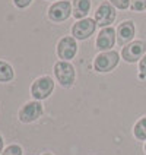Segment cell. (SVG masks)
Instances as JSON below:
<instances>
[{
  "mask_svg": "<svg viewBox=\"0 0 146 155\" xmlns=\"http://www.w3.org/2000/svg\"><path fill=\"white\" fill-rule=\"evenodd\" d=\"M54 76L61 88H72L76 82V70L70 61L60 60L54 64Z\"/></svg>",
  "mask_w": 146,
  "mask_h": 155,
  "instance_id": "6da1fadb",
  "label": "cell"
},
{
  "mask_svg": "<svg viewBox=\"0 0 146 155\" xmlns=\"http://www.w3.org/2000/svg\"><path fill=\"white\" fill-rule=\"evenodd\" d=\"M77 54V43L73 37H63L57 43V56L64 61L72 60Z\"/></svg>",
  "mask_w": 146,
  "mask_h": 155,
  "instance_id": "9c48e42d",
  "label": "cell"
},
{
  "mask_svg": "<svg viewBox=\"0 0 146 155\" xmlns=\"http://www.w3.org/2000/svg\"><path fill=\"white\" fill-rule=\"evenodd\" d=\"M115 18H117L115 8L112 6L110 2H104V3H101V5L96 8L94 19L98 26L107 28V26H111V24H114Z\"/></svg>",
  "mask_w": 146,
  "mask_h": 155,
  "instance_id": "8992f818",
  "label": "cell"
},
{
  "mask_svg": "<svg viewBox=\"0 0 146 155\" xmlns=\"http://www.w3.org/2000/svg\"><path fill=\"white\" fill-rule=\"evenodd\" d=\"M118 61H120V54L115 50L102 51L95 57L94 69L99 73H108L118 66Z\"/></svg>",
  "mask_w": 146,
  "mask_h": 155,
  "instance_id": "7a4b0ae2",
  "label": "cell"
},
{
  "mask_svg": "<svg viewBox=\"0 0 146 155\" xmlns=\"http://www.w3.org/2000/svg\"><path fill=\"white\" fill-rule=\"evenodd\" d=\"M143 149H145V152H146V142H145V147H143Z\"/></svg>",
  "mask_w": 146,
  "mask_h": 155,
  "instance_id": "7402d4cb",
  "label": "cell"
},
{
  "mask_svg": "<svg viewBox=\"0 0 146 155\" xmlns=\"http://www.w3.org/2000/svg\"><path fill=\"white\" fill-rule=\"evenodd\" d=\"M72 13H73V8H72V3L67 2V0L54 2L48 8V19L56 22V24H60L63 21L69 19Z\"/></svg>",
  "mask_w": 146,
  "mask_h": 155,
  "instance_id": "52a82bcc",
  "label": "cell"
},
{
  "mask_svg": "<svg viewBox=\"0 0 146 155\" xmlns=\"http://www.w3.org/2000/svg\"><path fill=\"white\" fill-rule=\"evenodd\" d=\"M44 113V107L41 101H29V103H25L22 105V108L18 113V119L21 123H34L37 121Z\"/></svg>",
  "mask_w": 146,
  "mask_h": 155,
  "instance_id": "5b68a950",
  "label": "cell"
},
{
  "mask_svg": "<svg viewBox=\"0 0 146 155\" xmlns=\"http://www.w3.org/2000/svg\"><path fill=\"white\" fill-rule=\"evenodd\" d=\"M13 78H15V70L12 68V64L8 61L0 60V84L10 82Z\"/></svg>",
  "mask_w": 146,
  "mask_h": 155,
  "instance_id": "4fadbf2b",
  "label": "cell"
},
{
  "mask_svg": "<svg viewBox=\"0 0 146 155\" xmlns=\"http://www.w3.org/2000/svg\"><path fill=\"white\" fill-rule=\"evenodd\" d=\"M3 148H5V142H3V136L0 135V155L3 154V151H5Z\"/></svg>",
  "mask_w": 146,
  "mask_h": 155,
  "instance_id": "ffe728a7",
  "label": "cell"
},
{
  "mask_svg": "<svg viewBox=\"0 0 146 155\" xmlns=\"http://www.w3.org/2000/svg\"><path fill=\"white\" fill-rule=\"evenodd\" d=\"M72 8H73V16L75 19H85L91 10V0H73L72 3Z\"/></svg>",
  "mask_w": 146,
  "mask_h": 155,
  "instance_id": "7c38bea8",
  "label": "cell"
},
{
  "mask_svg": "<svg viewBox=\"0 0 146 155\" xmlns=\"http://www.w3.org/2000/svg\"><path fill=\"white\" fill-rule=\"evenodd\" d=\"M130 9L133 12H143L146 10V0H130Z\"/></svg>",
  "mask_w": 146,
  "mask_h": 155,
  "instance_id": "9a60e30c",
  "label": "cell"
},
{
  "mask_svg": "<svg viewBox=\"0 0 146 155\" xmlns=\"http://www.w3.org/2000/svg\"><path fill=\"white\" fill-rule=\"evenodd\" d=\"M96 26L98 25H96L95 19H91V18L80 19L72 26V37L76 40H88L95 32Z\"/></svg>",
  "mask_w": 146,
  "mask_h": 155,
  "instance_id": "ba28073f",
  "label": "cell"
},
{
  "mask_svg": "<svg viewBox=\"0 0 146 155\" xmlns=\"http://www.w3.org/2000/svg\"><path fill=\"white\" fill-rule=\"evenodd\" d=\"M110 3L115 9H121V10L130 9V0H110Z\"/></svg>",
  "mask_w": 146,
  "mask_h": 155,
  "instance_id": "e0dca14e",
  "label": "cell"
},
{
  "mask_svg": "<svg viewBox=\"0 0 146 155\" xmlns=\"http://www.w3.org/2000/svg\"><path fill=\"white\" fill-rule=\"evenodd\" d=\"M31 3H32V0H13V5H15L18 9H25V8H28Z\"/></svg>",
  "mask_w": 146,
  "mask_h": 155,
  "instance_id": "d6986e66",
  "label": "cell"
},
{
  "mask_svg": "<svg viewBox=\"0 0 146 155\" xmlns=\"http://www.w3.org/2000/svg\"><path fill=\"white\" fill-rule=\"evenodd\" d=\"M117 43L120 44L121 47H124L126 44H129L133 41L135 35H136V26L133 21H124L120 25L117 26Z\"/></svg>",
  "mask_w": 146,
  "mask_h": 155,
  "instance_id": "8fae6325",
  "label": "cell"
},
{
  "mask_svg": "<svg viewBox=\"0 0 146 155\" xmlns=\"http://www.w3.org/2000/svg\"><path fill=\"white\" fill-rule=\"evenodd\" d=\"M133 135L138 140H145L146 142V116L139 119L135 126H133Z\"/></svg>",
  "mask_w": 146,
  "mask_h": 155,
  "instance_id": "5bb4252c",
  "label": "cell"
},
{
  "mask_svg": "<svg viewBox=\"0 0 146 155\" xmlns=\"http://www.w3.org/2000/svg\"><path fill=\"white\" fill-rule=\"evenodd\" d=\"M22 154H24V151H22V148L19 145H9V147H6V149L3 151L2 155H22Z\"/></svg>",
  "mask_w": 146,
  "mask_h": 155,
  "instance_id": "2e32d148",
  "label": "cell"
},
{
  "mask_svg": "<svg viewBox=\"0 0 146 155\" xmlns=\"http://www.w3.org/2000/svg\"><path fill=\"white\" fill-rule=\"evenodd\" d=\"M115 43H117V31L112 26L102 28L99 34L96 35V41H95L96 48L101 51H110Z\"/></svg>",
  "mask_w": 146,
  "mask_h": 155,
  "instance_id": "30bf717a",
  "label": "cell"
},
{
  "mask_svg": "<svg viewBox=\"0 0 146 155\" xmlns=\"http://www.w3.org/2000/svg\"><path fill=\"white\" fill-rule=\"evenodd\" d=\"M43 155H53V154H50V152H47V154H43Z\"/></svg>",
  "mask_w": 146,
  "mask_h": 155,
  "instance_id": "44dd1931",
  "label": "cell"
},
{
  "mask_svg": "<svg viewBox=\"0 0 146 155\" xmlns=\"http://www.w3.org/2000/svg\"><path fill=\"white\" fill-rule=\"evenodd\" d=\"M146 54V43L143 40H133L121 50V57L127 63H138Z\"/></svg>",
  "mask_w": 146,
  "mask_h": 155,
  "instance_id": "277c9868",
  "label": "cell"
},
{
  "mask_svg": "<svg viewBox=\"0 0 146 155\" xmlns=\"http://www.w3.org/2000/svg\"><path fill=\"white\" fill-rule=\"evenodd\" d=\"M139 79H146V54L139 61Z\"/></svg>",
  "mask_w": 146,
  "mask_h": 155,
  "instance_id": "ac0fdd59",
  "label": "cell"
},
{
  "mask_svg": "<svg viewBox=\"0 0 146 155\" xmlns=\"http://www.w3.org/2000/svg\"><path fill=\"white\" fill-rule=\"evenodd\" d=\"M54 91V81L50 76H40L31 85V95L35 101H43L48 98Z\"/></svg>",
  "mask_w": 146,
  "mask_h": 155,
  "instance_id": "3957f363",
  "label": "cell"
}]
</instances>
